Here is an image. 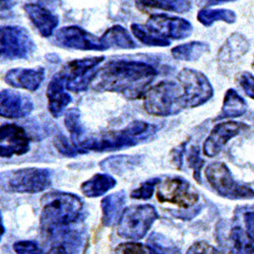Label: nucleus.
<instances>
[{
	"instance_id": "1",
	"label": "nucleus",
	"mask_w": 254,
	"mask_h": 254,
	"mask_svg": "<svg viewBox=\"0 0 254 254\" xmlns=\"http://www.w3.org/2000/svg\"><path fill=\"white\" fill-rule=\"evenodd\" d=\"M157 70L142 61L112 60L98 69L91 87L96 92L115 93L127 100L144 97Z\"/></svg>"
},
{
	"instance_id": "2",
	"label": "nucleus",
	"mask_w": 254,
	"mask_h": 254,
	"mask_svg": "<svg viewBox=\"0 0 254 254\" xmlns=\"http://www.w3.org/2000/svg\"><path fill=\"white\" fill-rule=\"evenodd\" d=\"M40 228L47 237L54 232L73 226L80 219L82 202L72 193L52 191L41 199Z\"/></svg>"
},
{
	"instance_id": "3",
	"label": "nucleus",
	"mask_w": 254,
	"mask_h": 254,
	"mask_svg": "<svg viewBox=\"0 0 254 254\" xmlns=\"http://www.w3.org/2000/svg\"><path fill=\"white\" fill-rule=\"evenodd\" d=\"M183 91L178 83L172 80H163L152 87L144 95L143 109L153 116L168 117L180 113Z\"/></svg>"
},
{
	"instance_id": "4",
	"label": "nucleus",
	"mask_w": 254,
	"mask_h": 254,
	"mask_svg": "<svg viewBox=\"0 0 254 254\" xmlns=\"http://www.w3.org/2000/svg\"><path fill=\"white\" fill-rule=\"evenodd\" d=\"M159 219L157 209L151 204H136L125 208L118 221L117 233L121 238L137 241L142 239Z\"/></svg>"
},
{
	"instance_id": "5",
	"label": "nucleus",
	"mask_w": 254,
	"mask_h": 254,
	"mask_svg": "<svg viewBox=\"0 0 254 254\" xmlns=\"http://www.w3.org/2000/svg\"><path fill=\"white\" fill-rule=\"evenodd\" d=\"M105 56L88 57L68 61L58 72L65 89L73 93L86 92L98 71Z\"/></svg>"
},
{
	"instance_id": "6",
	"label": "nucleus",
	"mask_w": 254,
	"mask_h": 254,
	"mask_svg": "<svg viewBox=\"0 0 254 254\" xmlns=\"http://www.w3.org/2000/svg\"><path fill=\"white\" fill-rule=\"evenodd\" d=\"M205 176L209 185L222 197L229 199H251L254 190L246 184L237 182L233 177L228 166L216 162L207 166Z\"/></svg>"
},
{
	"instance_id": "7",
	"label": "nucleus",
	"mask_w": 254,
	"mask_h": 254,
	"mask_svg": "<svg viewBox=\"0 0 254 254\" xmlns=\"http://www.w3.org/2000/svg\"><path fill=\"white\" fill-rule=\"evenodd\" d=\"M177 79L183 89L181 100L184 109L196 108L214 96V88L210 81L198 70L183 68L177 74Z\"/></svg>"
},
{
	"instance_id": "8",
	"label": "nucleus",
	"mask_w": 254,
	"mask_h": 254,
	"mask_svg": "<svg viewBox=\"0 0 254 254\" xmlns=\"http://www.w3.org/2000/svg\"><path fill=\"white\" fill-rule=\"evenodd\" d=\"M5 190L17 193H39L51 185V173L44 168L18 169L4 178Z\"/></svg>"
},
{
	"instance_id": "9",
	"label": "nucleus",
	"mask_w": 254,
	"mask_h": 254,
	"mask_svg": "<svg viewBox=\"0 0 254 254\" xmlns=\"http://www.w3.org/2000/svg\"><path fill=\"white\" fill-rule=\"evenodd\" d=\"M1 58L7 60L29 58L36 50V45L29 33L23 27L5 26L0 29Z\"/></svg>"
},
{
	"instance_id": "10",
	"label": "nucleus",
	"mask_w": 254,
	"mask_h": 254,
	"mask_svg": "<svg viewBox=\"0 0 254 254\" xmlns=\"http://www.w3.org/2000/svg\"><path fill=\"white\" fill-rule=\"evenodd\" d=\"M157 198L162 203H172L186 209L198 202L199 194L186 179L169 177L158 185Z\"/></svg>"
},
{
	"instance_id": "11",
	"label": "nucleus",
	"mask_w": 254,
	"mask_h": 254,
	"mask_svg": "<svg viewBox=\"0 0 254 254\" xmlns=\"http://www.w3.org/2000/svg\"><path fill=\"white\" fill-rule=\"evenodd\" d=\"M52 44L67 50L105 51L101 38L89 33L78 26H67L57 30L52 39Z\"/></svg>"
},
{
	"instance_id": "12",
	"label": "nucleus",
	"mask_w": 254,
	"mask_h": 254,
	"mask_svg": "<svg viewBox=\"0 0 254 254\" xmlns=\"http://www.w3.org/2000/svg\"><path fill=\"white\" fill-rule=\"evenodd\" d=\"M140 142L142 141L136 138L126 126L117 131H108L84 137L78 147L86 152H113L134 146Z\"/></svg>"
},
{
	"instance_id": "13",
	"label": "nucleus",
	"mask_w": 254,
	"mask_h": 254,
	"mask_svg": "<svg viewBox=\"0 0 254 254\" xmlns=\"http://www.w3.org/2000/svg\"><path fill=\"white\" fill-rule=\"evenodd\" d=\"M144 26L155 37L167 42L186 39L193 30L191 23L185 18L162 13L152 14Z\"/></svg>"
},
{
	"instance_id": "14",
	"label": "nucleus",
	"mask_w": 254,
	"mask_h": 254,
	"mask_svg": "<svg viewBox=\"0 0 254 254\" xmlns=\"http://www.w3.org/2000/svg\"><path fill=\"white\" fill-rule=\"evenodd\" d=\"M31 138L22 126L4 123L0 127V156L11 158L23 156L30 151Z\"/></svg>"
},
{
	"instance_id": "15",
	"label": "nucleus",
	"mask_w": 254,
	"mask_h": 254,
	"mask_svg": "<svg viewBox=\"0 0 254 254\" xmlns=\"http://www.w3.org/2000/svg\"><path fill=\"white\" fill-rule=\"evenodd\" d=\"M248 128L247 124L238 121H227L217 124L203 142V154L209 158L219 155L230 139L248 130Z\"/></svg>"
},
{
	"instance_id": "16",
	"label": "nucleus",
	"mask_w": 254,
	"mask_h": 254,
	"mask_svg": "<svg viewBox=\"0 0 254 254\" xmlns=\"http://www.w3.org/2000/svg\"><path fill=\"white\" fill-rule=\"evenodd\" d=\"M34 110L30 97L12 90H2L0 93V115L4 118L18 119L29 116Z\"/></svg>"
},
{
	"instance_id": "17",
	"label": "nucleus",
	"mask_w": 254,
	"mask_h": 254,
	"mask_svg": "<svg viewBox=\"0 0 254 254\" xmlns=\"http://www.w3.org/2000/svg\"><path fill=\"white\" fill-rule=\"evenodd\" d=\"M248 49L249 43L243 35L238 33L232 34L219 50L217 56L219 67L223 72H227L246 54Z\"/></svg>"
},
{
	"instance_id": "18",
	"label": "nucleus",
	"mask_w": 254,
	"mask_h": 254,
	"mask_svg": "<svg viewBox=\"0 0 254 254\" xmlns=\"http://www.w3.org/2000/svg\"><path fill=\"white\" fill-rule=\"evenodd\" d=\"M45 78V69L36 68H13L4 74V81L10 87L29 92H36Z\"/></svg>"
},
{
	"instance_id": "19",
	"label": "nucleus",
	"mask_w": 254,
	"mask_h": 254,
	"mask_svg": "<svg viewBox=\"0 0 254 254\" xmlns=\"http://www.w3.org/2000/svg\"><path fill=\"white\" fill-rule=\"evenodd\" d=\"M24 10L42 37L49 38L54 35V31L59 25L58 15L37 3L25 4Z\"/></svg>"
},
{
	"instance_id": "20",
	"label": "nucleus",
	"mask_w": 254,
	"mask_h": 254,
	"mask_svg": "<svg viewBox=\"0 0 254 254\" xmlns=\"http://www.w3.org/2000/svg\"><path fill=\"white\" fill-rule=\"evenodd\" d=\"M64 82L59 73H56L50 80L46 90L48 100V111L54 117H60L65 111L67 106L72 102L71 96L65 92Z\"/></svg>"
},
{
	"instance_id": "21",
	"label": "nucleus",
	"mask_w": 254,
	"mask_h": 254,
	"mask_svg": "<svg viewBox=\"0 0 254 254\" xmlns=\"http://www.w3.org/2000/svg\"><path fill=\"white\" fill-rule=\"evenodd\" d=\"M126 194L124 190L106 196L101 201L102 223L105 227H113L116 225L123 213Z\"/></svg>"
},
{
	"instance_id": "22",
	"label": "nucleus",
	"mask_w": 254,
	"mask_h": 254,
	"mask_svg": "<svg viewBox=\"0 0 254 254\" xmlns=\"http://www.w3.org/2000/svg\"><path fill=\"white\" fill-rule=\"evenodd\" d=\"M101 42L104 47L107 49H134L137 45L132 39L131 35L124 27L120 25H115L102 35Z\"/></svg>"
},
{
	"instance_id": "23",
	"label": "nucleus",
	"mask_w": 254,
	"mask_h": 254,
	"mask_svg": "<svg viewBox=\"0 0 254 254\" xmlns=\"http://www.w3.org/2000/svg\"><path fill=\"white\" fill-rule=\"evenodd\" d=\"M247 108L246 101L235 90L229 89L225 94L221 111L213 121L241 117L246 113Z\"/></svg>"
},
{
	"instance_id": "24",
	"label": "nucleus",
	"mask_w": 254,
	"mask_h": 254,
	"mask_svg": "<svg viewBox=\"0 0 254 254\" xmlns=\"http://www.w3.org/2000/svg\"><path fill=\"white\" fill-rule=\"evenodd\" d=\"M115 185L116 180L110 174L98 173L86 182H83L80 185V190L84 196L93 198L104 195L110 189L114 188Z\"/></svg>"
},
{
	"instance_id": "25",
	"label": "nucleus",
	"mask_w": 254,
	"mask_h": 254,
	"mask_svg": "<svg viewBox=\"0 0 254 254\" xmlns=\"http://www.w3.org/2000/svg\"><path fill=\"white\" fill-rule=\"evenodd\" d=\"M137 8L145 9H161L165 11L186 13L191 8L190 0H134Z\"/></svg>"
},
{
	"instance_id": "26",
	"label": "nucleus",
	"mask_w": 254,
	"mask_h": 254,
	"mask_svg": "<svg viewBox=\"0 0 254 254\" xmlns=\"http://www.w3.org/2000/svg\"><path fill=\"white\" fill-rule=\"evenodd\" d=\"M228 247L230 254H254V240L240 227L231 230Z\"/></svg>"
},
{
	"instance_id": "27",
	"label": "nucleus",
	"mask_w": 254,
	"mask_h": 254,
	"mask_svg": "<svg viewBox=\"0 0 254 254\" xmlns=\"http://www.w3.org/2000/svg\"><path fill=\"white\" fill-rule=\"evenodd\" d=\"M209 51V46L204 42L192 41L178 45L171 50L172 56L181 61H196Z\"/></svg>"
},
{
	"instance_id": "28",
	"label": "nucleus",
	"mask_w": 254,
	"mask_h": 254,
	"mask_svg": "<svg viewBox=\"0 0 254 254\" xmlns=\"http://www.w3.org/2000/svg\"><path fill=\"white\" fill-rule=\"evenodd\" d=\"M236 18V13L230 9H201L197 13V20L205 27H210L215 22L234 24Z\"/></svg>"
},
{
	"instance_id": "29",
	"label": "nucleus",
	"mask_w": 254,
	"mask_h": 254,
	"mask_svg": "<svg viewBox=\"0 0 254 254\" xmlns=\"http://www.w3.org/2000/svg\"><path fill=\"white\" fill-rule=\"evenodd\" d=\"M64 125L70 133L71 141L78 147L84 138V128L80 122V112L77 108H70L65 112Z\"/></svg>"
},
{
	"instance_id": "30",
	"label": "nucleus",
	"mask_w": 254,
	"mask_h": 254,
	"mask_svg": "<svg viewBox=\"0 0 254 254\" xmlns=\"http://www.w3.org/2000/svg\"><path fill=\"white\" fill-rule=\"evenodd\" d=\"M138 162V158H133L131 156H113L101 162V168H103L104 170L120 174L123 171L132 168Z\"/></svg>"
},
{
	"instance_id": "31",
	"label": "nucleus",
	"mask_w": 254,
	"mask_h": 254,
	"mask_svg": "<svg viewBox=\"0 0 254 254\" xmlns=\"http://www.w3.org/2000/svg\"><path fill=\"white\" fill-rule=\"evenodd\" d=\"M131 32L133 36L141 42L142 44L146 46H152V47H168L171 45V42L163 41L157 37H155L153 34H151L145 26L139 25V24H132L131 25Z\"/></svg>"
},
{
	"instance_id": "32",
	"label": "nucleus",
	"mask_w": 254,
	"mask_h": 254,
	"mask_svg": "<svg viewBox=\"0 0 254 254\" xmlns=\"http://www.w3.org/2000/svg\"><path fill=\"white\" fill-rule=\"evenodd\" d=\"M115 254H167V253L142 243L126 242L116 247Z\"/></svg>"
},
{
	"instance_id": "33",
	"label": "nucleus",
	"mask_w": 254,
	"mask_h": 254,
	"mask_svg": "<svg viewBox=\"0 0 254 254\" xmlns=\"http://www.w3.org/2000/svg\"><path fill=\"white\" fill-rule=\"evenodd\" d=\"M53 144L56 147V150L63 156L66 157H75L77 155H81V154H86L87 152L83 151L79 147H77L72 141L70 142L68 140V138L63 135L61 133H58L53 140Z\"/></svg>"
},
{
	"instance_id": "34",
	"label": "nucleus",
	"mask_w": 254,
	"mask_h": 254,
	"mask_svg": "<svg viewBox=\"0 0 254 254\" xmlns=\"http://www.w3.org/2000/svg\"><path fill=\"white\" fill-rule=\"evenodd\" d=\"M160 178H153L143 182L138 188L134 189L130 193V197L134 199H150L153 194L156 186L160 184Z\"/></svg>"
},
{
	"instance_id": "35",
	"label": "nucleus",
	"mask_w": 254,
	"mask_h": 254,
	"mask_svg": "<svg viewBox=\"0 0 254 254\" xmlns=\"http://www.w3.org/2000/svg\"><path fill=\"white\" fill-rule=\"evenodd\" d=\"M235 81L244 94L254 100V75L248 71H242L237 73Z\"/></svg>"
},
{
	"instance_id": "36",
	"label": "nucleus",
	"mask_w": 254,
	"mask_h": 254,
	"mask_svg": "<svg viewBox=\"0 0 254 254\" xmlns=\"http://www.w3.org/2000/svg\"><path fill=\"white\" fill-rule=\"evenodd\" d=\"M187 162L189 167L193 170L194 179L200 183V171L204 164V161L199 156V150L196 146L190 147V151L187 154Z\"/></svg>"
},
{
	"instance_id": "37",
	"label": "nucleus",
	"mask_w": 254,
	"mask_h": 254,
	"mask_svg": "<svg viewBox=\"0 0 254 254\" xmlns=\"http://www.w3.org/2000/svg\"><path fill=\"white\" fill-rule=\"evenodd\" d=\"M16 254H52L47 253L34 241H17L13 244Z\"/></svg>"
},
{
	"instance_id": "38",
	"label": "nucleus",
	"mask_w": 254,
	"mask_h": 254,
	"mask_svg": "<svg viewBox=\"0 0 254 254\" xmlns=\"http://www.w3.org/2000/svg\"><path fill=\"white\" fill-rule=\"evenodd\" d=\"M185 254H223L220 250L206 242H195L188 248Z\"/></svg>"
},
{
	"instance_id": "39",
	"label": "nucleus",
	"mask_w": 254,
	"mask_h": 254,
	"mask_svg": "<svg viewBox=\"0 0 254 254\" xmlns=\"http://www.w3.org/2000/svg\"><path fill=\"white\" fill-rule=\"evenodd\" d=\"M185 146H186V142L181 143V144H179L178 146L174 147V149H173L172 152H171V154H170L171 160H172L174 166H176L177 168H180L181 165H182V162H183V154H184V152H185Z\"/></svg>"
},
{
	"instance_id": "40",
	"label": "nucleus",
	"mask_w": 254,
	"mask_h": 254,
	"mask_svg": "<svg viewBox=\"0 0 254 254\" xmlns=\"http://www.w3.org/2000/svg\"><path fill=\"white\" fill-rule=\"evenodd\" d=\"M244 220H245L247 234L254 240V211L253 213L245 214Z\"/></svg>"
},
{
	"instance_id": "41",
	"label": "nucleus",
	"mask_w": 254,
	"mask_h": 254,
	"mask_svg": "<svg viewBox=\"0 0 254 254\" xmlns=\"http://www.w3.org/2000/svg\"><path fill=\"white\" fill-rule=\"evenodd\" d=\"M16 0H1V10H8L10 9L14 4Z\"/></svg>"
},
{
	"instance_id": "42",
	"label": "nucleus",
	"mask_w": 254,
	"mask_h": 254,
	"mask_svg": "<svg viewBox=\"0 0 254 254\" xmlns=\"http://www.w3.org/2000/svg\"><path fill=\"white\" fill-rule=\"evenodd\" d=\"M210 3H222V2H229V1H235V0H207Z\"/></svg>"
},
{
	"instance_id": "43",
	"label": "nucleus",
	"mask_w": 254,
	"mask_h": 254,
	"mask_svg": "<svg viewBox=\"0 0 254 254\" xmlns=\"http://www.w3.org/2000/svg\"><path fill=\"white\" fill-rule=\"evenodd\" d=\"M252 68H253V70H254V59H253V62H252Z\"/></svg>"
}]
</instances>
